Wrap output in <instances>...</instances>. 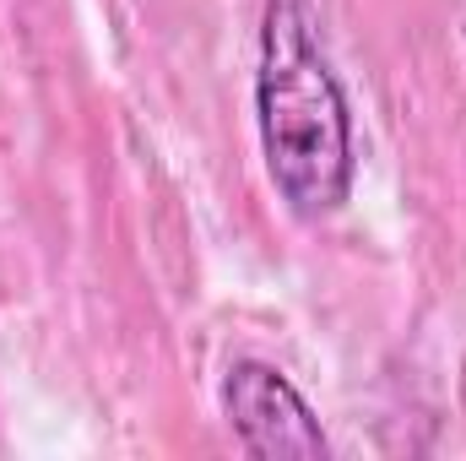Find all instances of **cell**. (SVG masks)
Returning <instances> with one entry per match:
<instances>
[{
  "instance_id": "cell-2",
  "label": "cell",
  "mask_w": 466,
  "mask_h": 461,
  "mask_svg": "<svg viewBox=\"0 0 466 461\" xmlns=\"http://www.w3.org/2000/svg\"><path fill=\"white\" fill-rule=\"evenodd\" d=\"M223 413L233 424V440L255 461H326L331 440L304 402V391L260 358H238L223 374Z\"/></svg>"
},
{
  "instance_id": "cell-1",
  "label": "cell",
  "mask_w": 466,
  "mask_h": 461,
  "mask_svg": "<svg viewBox=\"0 0 466 461\" xmlns=\"http://www.w3.org/2000/svg\"><path fill=\"white\" fill-rule=\"evenodd\" d=\"M255 125L277 196L293 218H331L352 190V109L320 44L315 0H266Z\"/></svg>"
}]
</instances>
